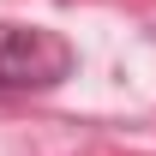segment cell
Segmentation results:
<instances>
[{
	"label": "cell",
	"instance_id": "obj_1",
	"mask_svg": "<svg viewBox=\"0 0 156 156\" xmlns=\"http://www.w3.org/2000/svg\"><path fill=\"white\" fill-rule=\"evenodd\" d=\"M72 72L66 36L42 24H0V84L6 90H54Z\"/></svg>",
	"mask_w": 156,
	"mask_h": 156
}]
</instances>
